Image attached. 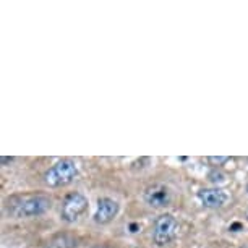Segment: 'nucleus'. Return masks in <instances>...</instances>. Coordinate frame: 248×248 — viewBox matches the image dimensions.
<instances>
[{
  "instance_id": "f257e3e1",
  "label": "nucleus",
  "mask_w": 248,
  "mask_h": 248,
  "mask_svg": "<svg viewBox=\"0 0 248 248\" xmlns=\"http://www.w3.org/2000/svg\"><path fill=\"white\" fill-rule=\"evenodd\" d=\"M77 164L72 159H62L55 162L50 169L44 174V184L50 188H59L72 184L73 179L77 177Z\"/></svg>"
},
{
  "instance_id": "f03ea898",
  "label": "nucleus",
  "mask_w": 248,
  "mask_h": 248,
  "mask_svg": "<svg viewBox=\"0 0 248 248\" xmlns=\"http://www.w3.org/2000/svg\"><path fill=\"white\" fill-rule=\"evenodd\" d=\"M177 231H179L177 219L172 214H162L154 222V231H153L154 243L159 247L167 245V243H170L175 238Z\"/></svg>"
},
{
  "instance_id": "7ed1b4c3",
  "label": "nucleus",
  "mask_w": 248,
  "mask_h": 248,
  "mask_svg": "<svg viewBox=\"0 0 248 248\" xmlns=\"http://www.w3.org/2000/svg\"><path fill=\"white\" fill-rule=\"evenodd\" d=\"M88 209V198L79 191H73L65 196L62 209H60V217L65 222H75Z\"/></svg>"
},
{
  "instance_id": "20e7f679",
  "label": "nucleus",
  "mask_w": 248,
  "mask_h": 248,
  "mask_svg": "<svg viewBox=\"0 0 248 248\" xmlns=\"http://www.w3.org/2000/svg\"><path fill=\"white\" fill-rule=\"evenodd\" d=\"M50 208V200L44 195L30 196V198L23 200L16 208L18 217H34L44 214Z\"/></svg>"
},
{
  "instance_id": "39448f33",
  "label": "nucleus",
  "mask_w": 248,
  "mask_h": 248,
  "mask_svg": "<svg viewBox=\"0 0 248 248\" xmlns=\"http://www.w3.org/2000/svg\"><path fill=\"white\" fill-rule=\"evenodd\" d=\"M143 198L146 201L148 206L151 208H166L169 206L172 200V193L169 190V186L162 185V184H154L149 185L143 193Z\"/></svg>"
},
{
  "instance_id": "423d86ee",
  "label": "nucleus",
  "mask_w": 248,
  "mask_h": 248,
  "mask_svg": "<svg viewBox=\"0 0 248 248\" xmlns=\"http://www.w3.org/2000/svg\"><path fill=\"white\" fill-rule=\"evenodd\" d=\"M119 209H120V206L115 200L99 198V201H97L96 213H94V216H93V219H94L96 224H101V226L102 224H109L112 219L119 214Z\"/></svg>"
},
{
  "instance_id": "0eeeda50",
  "label": "nucleus",
  "mask_w": 248,
  "mask_h": 248,
  "mask_svg": "<svg viewBox=\"0 0 248 248\" xmlns=\"http://www.w3.org/2000/svg\"><path fill=\"white\" fill-rule=\"evenodd\" d=\"M198 198L206 208L217 209V208H222V206L227 203L229 196L226 191L221 188H201L198 191Z\"/></svg>"
},
{
  "instance_id": "6e6552de",
  "label": "nucleus",
  "mask_w": 248,
  "mask_h": 248,
  "mask_svg": "<svg viewBox=\"0 0 248 248\" xmlns=\"http://www.w3.org/2000/svg\"><path fill=\"white\" fill-rule=\"evenodd\" d=\"M209 180L213 182V184H224V182L227 180V177H226V174L224 172H221V170H213V172H209Z\"/></svg>"
},
{
  "instance_id": "1a4fd4ad",
  "label": "nucleus",
  "mask_w": 248,
  "mask_h": 248,
  "mask_svg": "<svg viewBox=\"0 0 248 248\" xmlns=\"http://www.w3.org/2000/svg\"><path fill=\"white\" fill-rule=\"evenodd\" d=\"M208 161L211 162V164H214V166H221V164L229 161V157H226V156H217V157L216 156H209Z\"/></svg>"
},
{
  "instance_id": "9d476101",
  "label": "nucleus",
  "mask_w": 248,
  "mask_h": 248,
  "mask_svg": "<svg viewBox=\"0 0 248 248\" xmlns=\"http://www.w3.org/2000/svg\"><path fill=\"white\" fill-rule=\"evenodd\" d=\"M247 190H248V188H247Z\"/></svg>"
}]
</instances>
